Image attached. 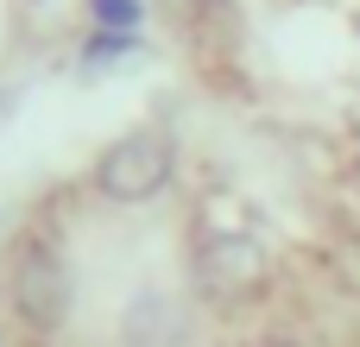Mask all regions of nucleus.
Segmentation results:
<instances>
[{
  "label": "nucleus",
  "instance_id": "f257e3e1",
  "mask_svg": "<svg viewBox=\"0 0 360 347\" xmlns=\"http://www.w3.org/2000/svg\"><path fill=\"white\" fill-rule=\"evenodd\" d=\"M95 196L120 202V209H139V202H158L171 183H177V139L165 126H133L120 133L114 145H101L95 158Z\"/></svg>",
  "mask_w": 360,
  "mask_h": 347
},
{
  "label": "nucleus",
  "instance_id": "f03ea898",
  "mask_svg": "<svg viewBox=\"0 0 360 347\" xmlns=\"http://www.w3.org/2000/svg\"><path fill=\"white\" fill-rule=\"evenodd\" d=\"M6 297H13V316L38 335H57L76 310V272L63 259V247H51L44 234H25L6 259Z\"/></svg>",
  "mask_w": 360,
  "mask_h": 347
},
{
  "label": "nucleus",
  "instance_id": "7ed1b4c3",
  "mask_svg": "<svg viewBox=\"0 0 360 347\" xmlns=\"http://www.w3.org/2000/svg\"><path fill=\"white\" fill-rule=\"evenodd\" d=\"M190 278H196V291H202L209 303H247V297L272 278V259H266V247H259L253 234H240V228H209V234L196 240V253H190Z\"/></svg>",
  "mask_w": 360,
  "mask_h": 347
},
{
  "label": "nucleus",
  "instance_id": "20e7f679",
  "mask_svg": "<svg viewBox=\"0 0 360 347\" xmlns=\"http://www.w3.org/2000/svg\"><path fill=\"white\" fill-rule=\"evenodd\" d=\"M190 335H196L190 310L165 291H139L120 316V347H190Z\"/></svg>",
  "mask_w": 360,
  "mask_h": 347
},
{
  "label": "nucleus",
  "instance_id": "39448f33",
  "mask_svg": "<svg viewBox=\"0 0 360 347\" xmlns=\"http://www.w3.org/2000/svg\"><path fill=\"white\" fill-rule=\"evenodd\" d=\"M190 44H234L240 38V13L234 0H152Z\"/></svg>",
  "mask_w": 360,
  "mask_h": 347
},
{
  "label": "nucleus",
  "instance_id": "423d86ee",
  "mask_svg": "<svg viewBox=\"0 0 360 347\" xmlns=\"http://www.w3.org/2000/svg\"><path fill=\"white\" fill-rule=\"evenodd\" d=\"M139 44H146L139 32H101V25H89V38H82V51H76V70H82V76H101V70L139 57Z\"/></svg>",
  "mask_w": 360,
  "mask_h": 347
},
{
  "label": "nucleus",
  "instance_id": "0eeeda50",
  "mask_svg": "<svg viewBox=\"0 0 360 347\" xmlns=\"http://www.w3.org/2000/svg\"><path fill=\"white\" fill-rule=\"evenodd\" d=\"M89 25H101V32H139L146 25V0H89Z\"/></svg>",
  "mask_w": 360,
  "mask_h": 347
},
{
  "label": "nucleus",
  "instance_id": "6e6552de",
  "mask_svg": "<svg viewBox=\"0 0 360 347\" xmlns=\"http://www.w3.org/2000/svg\"><path fill=\"white\" fill-rule=\"evenodd\" d=\"M253 347H316V341H297V335H266V341H253Z\"/></svg>",
  "mask_w": 360,
  "mask_h": 347
},
{
  "label": "nucleus",
  "instance_id": "1a4fd4ad",
  "mask_svg": "<svg viewBox=\"0 0 360 347\" xmlns=\"http://www.w3.org/2000/svg\"><path fill=\"white\" fill-rule=\"evenodd\" d=\"M25 6H44V0H25Z\"/></svg>",
  "mask_w": 360,
  "mask_h": 347
}]
</instances>
